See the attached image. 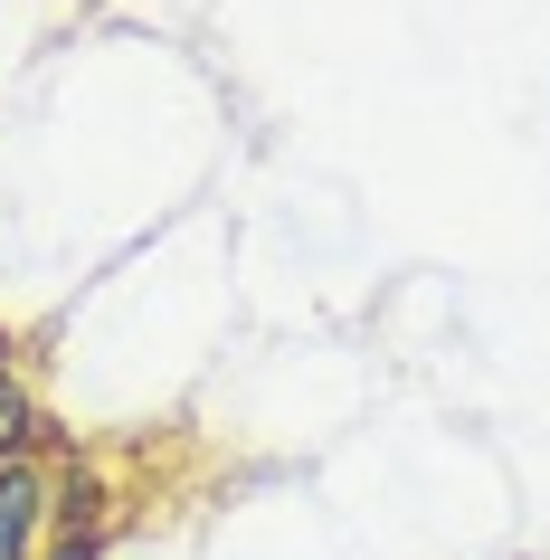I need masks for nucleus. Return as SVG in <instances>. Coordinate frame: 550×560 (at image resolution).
I'll return each mask as SVG.
<instances>
[{"instance_id":"obj_3","label":"nucleus","mask_w":550,"mask_h":560,"mask_svg":"<svg viewBox=\"0 0 550 560\" xmlns=\"http://www.w3.org/2000/svg\"><path fill=\"white\" fill-rule=\"evenodd\" d=\"M38 428H48V418H38V399H30L20 381H0V466H10V456H30Z\"/></svg>"},{"instance_id":"obj_2","label":"nucleus","mask_w":550,"mask_h":560,"mask_svg":"<svg viewBox=\"0 0 550 560\" xmlns=\"http://www.w3.org/2000/svg\"><path fill=\"white\" fill-rule=\"evenodd\" d=\"M48 532H105V475H95V466H58Z\"/></svg>"},{"instance_id":"obj_5","label":"nucleus","mask_w":550,"mask_h":560,"mask_svg":"<svg viewBox=\"0 0 550 560\" xmlns=\"http://www.w3.org/2000/svg\"><path fill=\"white\" fill-rule=\"evenodd\" d=\"M0 381H10V324H0Z\"/></svg>"},{"instance_id":"obj_4","label":"nucleus","mask_w":550,"mask_h":560,"mask_svg":"<svg viewBox=\"0 0 550 560\" xmlns=\"http://www.w3.org/2000/svg\"><path fill=\"white\" fill-rule=\"evenodd\" d=\"M95 541H105V532H58V541H48L38 560H95Z\"/></svg>"},{"instance_id":"obj_1","label":"nucleus","mask_w":550,"mask_h":560,"mask_svg":"<svg viewBox=\"0 0 550 560\" xmlns=\"http://www.w3.org/2000/svg\"><path fill=\"white\" fill-rule=\"evenodd\" d=\"M48 494H58V466H38V456H10L0 466V560H38Z\"/></svg>"}]
</instances>
